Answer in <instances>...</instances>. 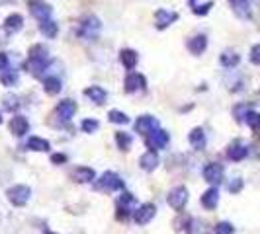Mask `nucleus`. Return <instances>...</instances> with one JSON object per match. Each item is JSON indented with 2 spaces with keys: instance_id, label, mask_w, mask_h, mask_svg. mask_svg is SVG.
<instances>
[{
  "instance_id": "f257e3e1",
  "label": "nucleus",
  "mask_w": 260,
  "mask_h": 234,
  "mask_svg": "<svg viewBox=\"0 0 260 234\" xmlns=\"http://www.w3.org/2000/svg\"><path fill=\"white\" fill-rule=\"evenodd\" d=\"M100 30H102V22L96 18V16H86V18L80 20V26H78V36L82 39H88V41H94L100 36Z\"/></svg>"
},
{
  "instance_id": "f03ea898",
  "label": "nucleus",
  "mask_w": 260,
  "mask_h": 234,
  "mask_svg": "<svg viewBox=\"0 0 260 234\" xmlns=\"http://www.w3.org/2000/svg\"><path fill=\"white\" fill-rule=\"evenodd\" d=\"M125 183L115 172H104L100 180H96V189L100 191H123Z\"/></svg>"
},
{
  "instance_id": "7ed1b4c3",
  "label": "nucleus",
  "mask_w": 260,
  "mask_h": 234,
  "mask_svg": "<svg viewBox=\"0 0 260 234\" xmlns=\"http://www.w3.org/2000/svg\"><path fill=\"white\" fill-rule=\"evenodd\" d=\"M6 197H8V201H10L14 207H24V205L30 201V197H32V189H30L28 185H24V183H18V185L8 187Z\"/></svg>"
},
{
  "instance_id": "20e7f679",
  "label": "nucleus",
  "mask_w": 260,
  "mask_h": 234,
  "mask_svg": "<svg viewBox=\"0 0 260 234\" xmlns=\"http://www.w3.org/2000/svg\"><path fill=\"white\" fill-rule=\"evenodd\" d=\"M167 203L174 209V211H182L186 207V203H188V189H186L184 185L172 187V189L168 191Z\"/></svg>"
},
{
  "instance_id": "39448f33",
  "label": "nucleus",
  "mask_w": 260,
  "mask_h": 234,
  "mask_svg": "<svg viewBox=\"0 0 260 234\" xmlns=\"http://www.w3.org/2000/svg\"><path fill=\"white\" fill-rule=\"evenodd\" d=\"M28 8H30V14L39 22L51 20V14H53L51 4H47L45 0H28Z\"/></svg>"
},
{
  "instance_id": "423d86ee",
  "label": "nucleus",
  "mask_w": 260,
  "mask_h": 234,
  "mask_svg": "<svg viewBox=\"0 0 260 234\" xmlns=\"http://www.w3.org/2000/svg\"><path fill=\"white\" fill-rule=\"evenodd\" d=\"M155 215H157V205L155 203H143L133 211V220L139 226H145L155 218Z\"/></svg>"
},
{
  "instance_id": "0eeeda50",
  "label": "nucleus",
  "mask_w": 260,
  "mask_h": 234,
  "mask_svg": "<svg viewBox=\"0 0 260 234\" xmlns=\"http://www.w3.org/2000/svg\"><path fill=\"white\" fill-rule=\"evenodd\" d=\"M202 174H204V180L207 183H211V185H219L223 181V176H225V168H223L221 164L217 162H209L204 166V170H202Z\"/></svg>"
},
{
  "instance_id": "6e6552de",
  "label": "nucleus",
  "mask_w": 260,
  "mask_h": 234,
  "mask_svg": "<svg viewBox=\"0 0 260 234\" xmlns=\"http://www.w3.org/2000/svg\"><path fill=\"white\" fill-rule=\"evenodd\" d=\"M133 127L141 135H151L153 131L159 129V119L155 115H141V117H137V121L133 123Z\"/></svg>"
},
{
  "instance_id": "1a4fd4ad",
  "label": "nucleus",
  "mask_w": 260,
  "mask_h": 234,
  "mask_svg": "<svg viewBox=\"0 0 260 234\" xmlns=\"http://www.w3.org/2000/svg\"><path fill=\"white\" fill-rule=\"evenodd\" d=\"M168 141H170L168 131H165V129H157V131H153V133L147 137L145 144L149 146V150H157V148H165L168 144Z\"/></svg>"
},
{
  "instance_id": "9d476101",
  "label": "nucleus",
  "mask_w": 260,
  "mask_h": 234,
  "mask_svg": "<svg viewBox=\"0 0 260 234\" xmlns=\"http://www.w3.org/2000/svg\"><path fill=\"white\" fill-rule=\"evenodd\" d=\"M123 86H125V92H143L147 88V80H145V76L143 74H139V72H129L127 76H125V82H123Z\"/></svg>"
},
{
  "instance_id": "9b49d317",
  "label": "nucleus",
  "mask_w": 260,
  "mask_h": 234,
  "mask_svg": "<svg viewBox=\"0 0 260 234\" xmlns=\"http://www.w3.org/2000/svg\"><path fill=\"white\" fill-rule=\"evenodd\" d=\"M176 20H178L176 12H170V10H165V8H159L155 12V26H157V30H167L168 26H172Z\"/></svg>"
},
{
  "instance_id": "f8f14e48",
  "label": "nucleus",
  "mask_w": 260,
  "mask_h": 234,
  "mask_svg": "<svg viewBox=\"0 0 260 234\" xmlns=\"http://www.w3.org/2000/svg\"><path fill=\"white\" fill-rule=\"evenodd\" d=\"M200 203H202V207L207 209V211L217 209V205H219V189L215 185H211L209 189H205L204 193H202V197H200Z\"/></svg>"
},
{
  "instance_id": "ddd939ff",
  "label": "nucleus",
  "mask_w": 260,
  "mask_h": 234,
  "mask_svg": "<svg viewBox=\"0 0 260 234\" xmlns=\"http://www.w3.org/2000/svg\"><path fill=\"white\" fill-rule=\"evenodd\" d=\"M248 156V148L241 143V141H233L227 148V158L233 162H241Z\"/></svg>"
},
{
  "instance_id": "4468645a",
  "label": "nucleus",
  "mask_w": 260,
  "mask_h": 234,
  "mask_svg": "<svg viewBox=\"0 0 260 234\" xmlns=\"http://www.w3.org/2000/svg\"><path fill=\"white\" fill-rule=\"evenodd\" d=\"M57 113H59V117L63 121H71L74 117V113H76V102H73V100H61L57 104Z\"/></svg>"
},
{
  "instance_id": "2eb2a0df",
  "label": "nucleus",
  "mask_w": 260,
  "mask_h": 234,
  "mask_svg": "<svg viewBox=\"0 0 260 234\" xmlns=\"http://www.w3.org/2000/svg\"><path fill=\"white\" fill-rule=\"evenodd\" d=\"M10 131H12V135H16V137H24V135L30 131V121H28V117H24V115H14V117L10 119Z\"/></svg>"
},
{
  "instance_id": "dca6fc26",
  "label": "nucleus",
  "mask_w": 260,
  "mask_h": 234,
  "mask_svg": "<svg viewBox=\"0 0 260 234\" xmlns=\"http://www.w3.org/2000/svg\"><path fill=\"white\" fill-rule=\"evenodd\" d=\"M22 28H24V18H22V14H10L8 18L4 20V32L8 34V36H14V34H18L22 32Z\"/></svg>"
},
{
  "instance_id": "f3484780",
  "label": "nucleus",
  "mask_w": 260,
  "mask_h": 234,
  "mask_svg": "<svg viewBox=\"0 0 260 234\" xmlns=\"http://www.w3.org/2000/svg\"><path fill=\"white\" fill-rule=\"evenodd\" d=\"M161 162V158H159V154H157V150H147L145 154H141V158H139V166H141V170H145V172H153L157 166Z\"/></svg>"
},
{
  "instance_id": "a211bd4d",
  "label": "nucleus",
  "mask_w": 260,
  "mask_h": 234,
  "mask_svg": "<svg viewBox=\"0 0 260 234\" xmlns=\"http://www.w3.org/2000/svg\"><path fill=\"white\" fill-rule=\"evenodd\" d=\"M73 178L78 183H92L96 180V172L88 166H78L73 170Z\"/></svg>"
},
{
  "instance_id": "6ab92c4d",
  "label": "nucleus",
  "mask_w": 260,
  "mask_h": 234,
  "mask_svg": "<svg viewBox=\"0 0 260 234\" xmlns=\"http://www.w3.org/2000/svg\"><path fill=\"white\" fill-rule=\"evenodd\" d=\"M207 49V37L204 34H198V36H194L190 41H188V51L192 55H202Z\"/></svg>"
},
{
  "instance_id": "aec40b11",
  "label": "nucleus",
  "mask_w": 260,
  "mask_h": 234,
  "mask_svg": "<svg viewBox=\"0 0 260 234\" xmlns=\"http://www.w3.org/2000/svg\"><path fill=\"white\" fill-rule=\"evenodd\" d=\"M229 4H231V8H233V12L241 20H248L252 16V12H250V2H248V0H229Z\"/></svg>"
},
{
  "instance_id": "412c9836",
  "label": "nucleus",
  "mask_w": 260,
  "mask_h": 234,
  "mask_svg": "<svg viewBox=\"0 0 260 234\" xmlns=\"http://www.w3.org/2000/svg\"><path fill=\"white\" fill-rule=\"evenodd\" d=\"M84 96H86L90 102H94L96 106H102V104L106 102V98H108V92L104 90L102 86H88V88L84 90Z\"/></svg>"
},
{
  "instance_id": "4be33fe9",
  "label": "nucleus",
  "mask_w": 260,
  "mask_h": 234,
  "mask_svg": "<svg viewBox=\"0 0 260 234\" xmlns=\"http://www.w3.org/2000/svg\"><path fill=\"white\" fill-rule=\"evenodd\" d=\"M137 61H139V55L133 49H121L119 51V63L123 65V69L127 71H133L137 67Z\"/></svg>"
},
{
  "instance_id": "5701e85b",
  "label": "nucleus",
  "mask_w": 260,
  "mask_h": 234,
  "mask_svg": "<svg viewBox=\"0 0 260 234\" xmlns=\"http://www.w3.org/2000/svg\"><path fill=\"white\" fill-rule=\"evenodd\" d=\"M188 143L192 144L196 150H202L205 146V131L202 127H194L188 135Z\"/></svg>"
},
{
  "instance_id": "b1692460",
  "label": "nucleus",
  "mask_w": 260,
  "mask_h": 234,
  "mask_svg": "<svg viewBox=\"0 0 260 234\" xmlns=\"http://www.w3.org/2000/svg\"><path fill=\"white\" fill-rule=\"evenodd\" d=\"M219 63H221V67H225V69H235L241 63V55L231 51V49L229 51H223L219 55Z\"/></svg>"
},
{
  "instance_id": "393cba45",
  "label": "nucleus",
  "mask_w": 260,
  "mask_h": 234,
  "mask_svg": "<svg viewBox=\"0 0 260 234\" xmlns=\"http://www.w3.org/2000/svg\"><path fill=\"white\" fill-rule=\"evenodd\" d=\"M26 146H28V150H34V152H47L51 148V143L41 137H30Z\"/></svg>"
},
{
  "instance_id": "a878e982",
  "label": "nucleus",
  "mask_w": 260,
  "mask_h": 234,
  "mask_svg": "<svg viewBox=\"0 0 260 234\" xmlns=\"http://www.w3.org/2000/svg\"><path fill=\"white\" fill-rule=\"evenodd\" d=\"M43 90H45V94H49V96H57L59 92L63 90L61 78H57V76H47V78H43Z\"/></svg>"
},
{
  "instance_id": "bb28decb",
  "label": "nucleus",
  "mask_w": 260,
  "mask_h": 234,
  "mask_svg": "<svg viewBox=\"0 0 260 234\" xmlns=\"http://www.w3.org/2000/svg\"><path fill=\"white\" fill-rule=\"evenodd\" d=\"M28 55H30V61H49V51H47V47L41 45V43L32 45Z\"/></svg>"
},
{
  "instance_id": "cd10ccee",
  "label": "nucleus",
  "mask_w": 260,
  "mask_h": 234,
  "mask_svg": "<svg viewBox=\"0 0 260 234\" xmlns=\"http://www.w3.org/2000/svg\"><path fill=\"white\" fill-rule=\"evenodd\" d=\"M39 32L45 37L53 39L57 37V32H59V26H57L55 20H45V22H39Z\"/></svg>"
},
{
  "instance_id": "c85d7f7f",
  "label": "nucleus",
  "mask_w": 260,
  "mask_h": 234,
  "mask_svg": "<svg viewBox=\"0 0 260 234\" xmlns=\"http://www.w3.org/2000/svg\"><path fill=\"white\" fill-rule=\"evenodd\" d=\"M2 108H4V111L14 113V111L20 108V98L16 94H12V92L4 94V98H2Z\"/></svg>"
},
{
  "instance_id": "c756f323",
  "label": "nucleus",
  "mask_w": 260,
  "mask_h": 234,
  "mask_svg": "<svg viewBox=\"0 0 260 234\" xmlns=\"http://www.w3.org/2000/svg\"><path fill=\"white\" fill-rule=\"evenodd\" d=\"M115 144L121 150H129L131 144H133V137H131L129 133H125V131H117L115 133Z\"/></svg>"
},
{
  "instance_id": "7c9ffc66",
  "label": "nucleus",
  "mask_w": 260,
  "mask_h": 234,
  "mask_svg": "<svg viewBox=\"0 0 260 234\" xmlns=\"http://www.w3.org/2000/svg\"><path fill=\"white\" fill-rule=\"evenodd\" d=\"M186 232L188 234H209L205 222L198 220V218H190V222L186 224Z\"/></svg>"
},
{
  "instance_id": "2f4dec72",
  "label": "nucleus",
  "mask_w": 260,
  "mask_h": 234,
  "mask_svg": "<svg viewBox=\"0 0 260 234\" xmlns=\"http://www.w3.org/2000/svg\"><path fill=\"white\" fill-rule=\"evenodd\" d=\"M20 80V74L16 71H4L0 74V82L6 86V88H12V86H16Z\"/></svg>"
},
{
  "instance_id": "473e14b6",
  "label": "nucleus",
  "mask_w": 260,
  "mask_h": 234,
  "mask_svg": "<svg viewBox=\"0 0 260 234\" xmlns=\"http://www.w3.org/2000/svg\"><path fill=\"white\" fill-rule=\"evenodd\" d=\"M108 119H110L111 123H115V125H127V123H129L127 113H123V111H119V109H110V111H108Z\"/></svg>"
},
{
  "instance_id": "72a5a7b5",
  "label": "nucleus",
  "mask_w": 260,
  "mask_h": 234,
  "mask_svg": "<svg viewBox=\"0 0 260 234\" xmlns=\"http://www.w3.org/2000/svg\"><path fill=\"white\" fill-rule=\"evenodd\" d=\"M49 61H30L28 59V72H32L34 76H41V72L47 69Z\"/></svg>"
},
{
  "instance_id": "f704fd0d",
  "label": "nucleus",
  "mask_w": 260,
  "mask_h": 234,
  "mask_svg": "<svg viewBox=\"0 0 260 234\" xmlns=\"http://www.w3.org/2000/svg\"><path fill=\"white\" fill-rule=\"evenodd\" d=\"M244 123L250 127V129H254V131H260V113L250 109L246 113V117H244Z\"/></svg>"
},
{
  "instance_id": "c9c22d12",
  "label": "nucleus",
  "mask_w": 260,
  "mask_h": 234,
  "mask_svg": "<svg viewBox=\"0 0 260 234\" xmlns=\"http://www.w3.org/2000/svg\"><path fill=\"white\" fill-rule=\"evenodd\" d=\"M80 129H82L84 133H96V131L100 129V121H98V119H92V117H88V119H84V121L80 123Z\"/></svg>"
},
{
  "instance_id": "e433bc0d",
  "label": "nucleus",
  "mask_w": 260,
  "mask_h": 234,
  "mask_svg": "<svg viewBox=\"0 0 260 234\" xmlns=\"http://www.w3.org/2000/svg\"><path fill=\"white\" fill-rule=\"evenodd\" d=\"M213 232L215 234H233L235 232V226H233L231 222H227V220H221V222H217V224H215Z\"/></svg>"
},
{
  "instance_id": "4c0bfd02",
  "label": "nucleus",
  "mask_w": 260,
  "mask_h": 234,
  "mask_svg": "<svg viewBox=\"0 0 260 234\" xmlns=\"http://www.w3.org/2000/svg\"><path fill=\"white\" fill-rule=\"evenodd\" d=\"M211 8H213V2L209 0V2H205V4H196V6H192V12H194L196 16H205V14H209Z\"/></svg>"
},
{
  "instance_id": "58836bf2",
  "label": "nucleus",
  "mask_w": 260,
  "mask_h": 234,
  "mask_svg": "<svg viewBox=\"0 0 260 234\" xmlns=\"http://www.w3.org/2000/svg\"><path fill=\"white\" fill-rule=\"evenodd\" d=\"M135 203H137V199L129 191H121V197L117 199V205H123V207H129V205H135Z\"/></svg>"
},
{
  "instance_id": "ea45409f",
  "label": "nucleus",
  "mask_w": 260,
  "mask_h": 234,
  "mask_svg": "<svg viewBox=\"0 0 260 234\" xmlns=\"http://www.w3.org/2000/svg\"><path fill=\"white\" fill-rule=\"evenodd\" d=\"M131 215L129 207H123V205H117V211H115V218L121 222V220H127Z\"/></svg>"
},
{
  "instance_id": "a19ab883",
  "label": "nucleus",
  "mask_w": 260,
  "mask_h": 234,
  "mask_svg": "<svg viewBox=\"0 0 260 234\" xmlns=\"http://www.w3.org/2000/svg\"><path fill=\"white\" fill-rule=\"evenodd\" d=\"M242 185H244V183H242L241 178H235V180H231V181H229V185H227V189H229L231 193H239V191H241V189H242Z\"/></svg>"
},
{
  "instance_id": "79ce46f5",
  "label": "nucleus",
  "mask_w": 260,
  "mask_h": 234,
  "mask_svg": "<svg viewBox=\"0 0 260 234\" xmlns=\"http://www.w3.org/2000/svg\"><path fill=\"white\" fill-rule=\"evenodd\" d=\"M235 111V117H237V121H244V117H246V113L250 111V108H246V106H237V108L233 109Z\"/></svg>"
},
{
  "instance_id": "37998d69",
  "label": "nucleus",
  "mask_w": 260,
  "mask_h": 234,
  "mask_svg": "<svg viewBox=\"0 0 260 234\" xmlns=\"http://www.w3.org/2000/svg\"><path fill=\"white\" fill-rule=\"evenodd\" d=\"M250 63L252 65H260V45H252V49H250Z\"/></svg>"
},
{
  "instance_id": "c03bdc74",
  "label": "nucleus",
  "mask_w": 260,
  "mask_h": 234,
  "mask_svg": "<svg viewBox=\"0 0 260 234\" xmlns=\"http://www.w3.org/2000/svg\"><path fill=\"white\" fill-rule=\"evenodd\" d=\"M8 67H10V59H8V55L0 53V72L8 71Z\"/></svg>"
},
{
  "instance_id": "a18cd8bd",
  "label": "nucleus",
  "mask_w": 260,
  "mask_h": 234,
  "mask_svg": "<svg viewBox=\"0 0 260 234\" xmlns=\"http://www.w3.org/2000/svg\"><path fill=\"white\" fill-rule=\"evenodd\" d=\"M51 162H53V164H65V162H67V154H63V152L51 154Z\"/></svg>"
},
{
  "instance_id": "49530a36",
  "label": "nucleus",
  "mask_w": 260,
  "mask_h": 234,
  "mask_svg": "<svg viewBox=\"0 0 260 234\" xmlns=\"http://www.w3.org/2000/svg\"><path fill=\"white\" fill-rule=\"evenodd\" d=\"M188 2H190V4H192V6H196V0H188Z\"/></svg>"
},
{
  "instance_id": "de8ad7c7",
  "label": "nucleus",
  "mask_w": 260,
  "mask_h": 234,
  "mask_svg": "<svg viewBox=\"0 0 260 234\" xmlns=\"http://www.w3.org/2000/svg\"><path fill=\"white\" fill-rule=\"evenodd\" d=\"M0 123H2V115H0Z\"/></svg>"
},
{
  "instance_id": "09e8293b",
  "label": "nucleus",
  "mask_w": 260,
  "mask_h": 234,
  "mask_svg": "<svg viewBox=\"0 0 260 234\" xmlns=\"http://www.w3.org/2000/svg\"><path fill=\"white\" fill-rule=\"evenodd\" d=\"M47 234H55V232H47Z\"/></svg>"
}]
</instances>
